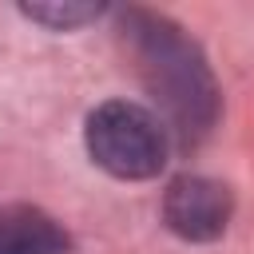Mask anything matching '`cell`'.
Listing matches in <instances>:
<instances>
[{
	"label": "cell",
	"instance_id": "5b68a950",
	"mask_svg": "<svg viewBox=\"0 0 254 254\" xmlns=\"http://www.w3.org/2000/svg\"><path fill=\"white\" fill-rule=\"evenodd\" d=\"M103 8L99 4H28L24 8V16L28 20H40V24H48V28H79V24H87V20H95Z\"/></svg>",
	"mask_w": 254,
	"mask_h": 254
},
{
	"label": "cell",
	"instance_id": "7a4b0ae2",
	"mask_svg": "<svg viewBox=\"0 0 254 254\" xmlns=\"http://www.w3.org/2000/svg\"><path fill=\"white\" fill-rule=\"evenodd\" d=\"M83 143H87V155L95 159V167H103L115 179H155L163 171L167 147H171L163 119L127 99L99 103L87 115Z\"/></svg>",
	"mask_w": 254,
	"mask_h": 254
},
{
	"label": "cell",
	"instance_id": "277c9868",
	"mask_svg": "<svg viewBox=\"0 0 254 254\" xmlns=\"http://www.w3.org/2000/svg\"><path fill=\"white\" fill-rule=\"evenodd\" d=\"M67 230L36 210V206H8L0 210V254H67Z\"/></svg>",
	"mask_w": 254,
	"mask_h": 254
},
{
	"label": "cell",
	"instance_id": "6da1fadb",
	"mask_svg": "<svg viewBox=\"0 0 254 254\" xmlns=\"http://www.w3.org/2000/svg\"><path fill=\"white\" fill-rule=\"evenodd\" d=\"M127 48L135 56L139 79L163 111L167 135L198 143L218 119V87L194 40L183 36L167 16L131 8L123 16Z\"/></svg>",
	"mask_w": 254,
	"mask_h": 254
},
{
	"label": "cell",
	"instance_id": "3957f363",
	"mask_svg": "<svg viewBox=\"0 0 254 254\" xmlns=\"http://www.w3.org/2000/svg\"><path fill=\"white\" fill-rule=\"evenodd\" d=\"M234 198L206 175H179L163 194V222L183 242H214L226 234Z\"/></svg>",
	"mask_w": 254,
	"mask_h": 254
}]
</instances>
